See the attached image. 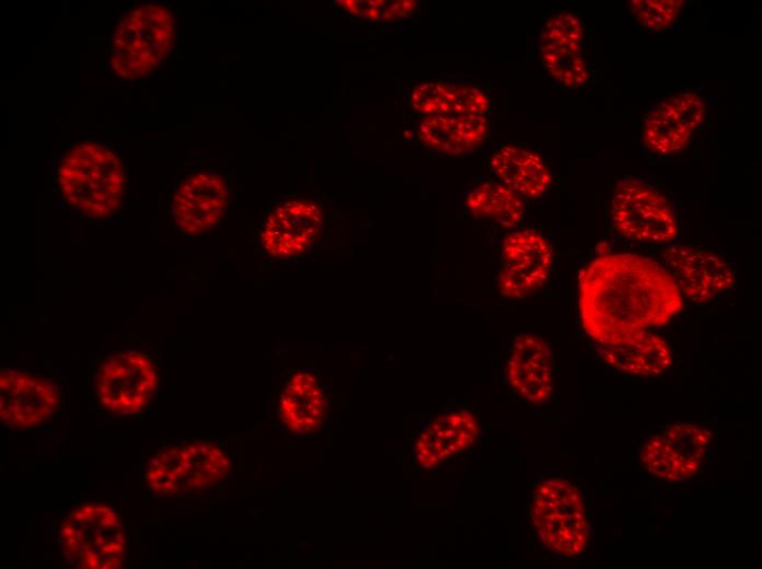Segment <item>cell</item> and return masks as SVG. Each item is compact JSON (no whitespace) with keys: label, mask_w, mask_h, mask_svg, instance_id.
Returning a JSON list of instances; mask_svg holds the SVG:
<instances>
[{"label":"cell","mask_w":762,"mask_h":569,"mask_svg":"<svg viewBox=\"0 0 762 569\" xmlns=\"http://www.w3.org/2000/svg\"><path fill=\"white\" fill-rule=\"evenodd\" d=\"M682 305L683 298L669 271L644 255L603 254L578 274L581 326L598 345L662 326Z\"/></svg>","instance_id":"1"},{"label":"cell","mask_w":762,"mask_h":569,"mask_svg":"<svg viewBox=\"0 0 762 569\" xmlns=\"http://www.w3.org/2000/svg\"><path fill=\"white\" fill-rule=\"evenodd\" d=\"M55 178L62 200L88 219H108L123 205L124 162L106 144L89 140L72 146L61 155Z\"/></svg>","instance_id":"2"},{"label":"cell","mask_w":762,"mask_h":569,"mask_svg":"<svg viewBox=\"0 0 762 569\" xmlns=\"http://www.w3.org/2000/svg\"><path fill=\"white\" fill-rule=\"evenodd\" d=\"M176 48V19L165 4L143 2L127 10L108 37L114 77L135 82L152 77Z\"/></svg>","instance_id":"3"},{"label":"cell","mask_w":762,"mask_h":569,"mask_svg":"<svg viewBox=\"0 0 762 569\" xmlns=\"http://www.w3.org/2000/svg\"><path fill=\"white\" fill-rule=\"evenodd\" d=\"M610 216L616 233L628 241L668 245L680 234V211L673 194L650 175H626L611 190Z\"/></svg>","instance_id":"4"},{"label":"cell","mask_w":762,"mask_h":569,"mask_svg":"<svg viewBox=\"0 0 762 569\" xmlns=\"http://www.w3.org/2000/svg\"><path fill=\"white\" fill-rule=\"evenodd\" d=\"M716 92L705 86H683L655 101L640 124V143L655 158L684 153L713 117Z\"/></svg>","instance_id":"5"},{"label":"cell","mask_w":762,"mask_h":569,"mask_svg":"<svg viewBox=\"0 0 762 569\" xmlns=\"http://www.w3.org/2000/svg\"><path fill=\"white\" fill-rule=\"evenodd\" d=\"M529 514L542 544L562 557L579 556L588 544L589 525L579 489L568 479L550 476L533 487Z\"/></svg>","instance_id":"6"},{"label":"cell","mask_w":762,"mask_h":569,"mask_svg":"<svg viewBox=\"0 0 762 569\" xmlns=\"http://www.w3.org/2000/svg\"><path fill=\"white\" fill-rule=\"evenodd\" d=\"M158 384L153 360L140 351L112 353L101 359L94 373L99 404L118 416L142 411L153 399Z\"/></svg>","instance_id":"7"},{"label":"cell","mask_w":762,"mask_h":569,"mask_svg":"<svg viewBox=\"0 0 762 569\" xmlns=\"http://www.w3.org/2000/svg\"><path fill=\"white\" fill-rule=\"evenodd\" d=\"M554 264L552 239L527 228L507 234L499 251L497 287L505 300H522L539 291L549 280Z\"/></svg>","instance_id":"8"},{"label":"cell","mask_w":762,"mask_h":569,"mask_svg":"<svg viewBox=\"0 0 762 569\" xmlns=\"http://www.w3.org/2000/svg\"><path fill=\"white\" fill-rule=\"evenodd\" d=\"M324 231L325 214L319 202L304 197H287L270 207L258 239L267 257L295 259L314 247Z\"/></svg>","instance_id":"9"},{"label":"cell","mask_w":762,"mask_h":569,"mask_svg":"<svg viewBox=\"0 0 762 569\" xmlns=\"http://www.w3.org/2000/svg\"><path fill=\"white\" fill-rule=\"evenodd\" d=\"M662 262L682 298L697 304L711 302L736 284L731 264L696 245L668 244L662 252Z\"/></svg>","instance_id":"10"},{"label":"cell","mask_w":762,"mask_h":569,"mask_svg":"<svg viewBox=\"0 0 762 569\" xmlns=\"http://www.w3.org/2000/svg\"><path fill=\"white\" fill-rule=\"evenodd\" d=\"M711 440L712 432L704 426L674 421L645 442L639 457L650 474L682 480L698 471Z\"/></svg>","instance_id":"11"},{"label":"cell","mask_w":762,"mask_h":569,"mask_svg":"<svg viewBox=\"0 0 762 569\" xmlns=\"http://www.w3.org/2000/svg\"><path fill=\"white\" fill-rule=\"evenodd\" d=\"M584 38L580 18L569 11L552 15L540 31L541 62L556 85L579 89L591 82L593 74L582 55Z\"/></svg>","instance_id":"12"},{"label":"cell","mask_w":762,"mask_h":569,"mask_svg":"<svg viewBox=\"0 0 762 569\" xmlns=\"http://www.w3.org/2000/svg\"><path fill=\"white\" fill-rule=\"evenodd\" d=\"M230 202L226 177L216 171H198L185 176L172 195L171 212L183 234L196 237L217 227Z\"/></svg>","instance_id":"13"},{"label":"cell","mask_w":762,"mask_h":569,"mask_svg":"<svg viewBox=\"0 0 762 569\" xmlns=\"http://www.w3.org/2000/svg\"><path fill=\"white\" fill-rule=\"evenodd\" d=\"M60 405V394L48 379L12 369L0 374V415L5 423L30 428L48 421Z\"/></svg>","instance_id":"14"},{"label":"cell","mask_w":762,"mask_h":569,"mask_svg":"<svg viewBox=\"0 0 762 569\" xmlns=\"http://www.w3.org/2000/svg\"><path fill=\"white\" fill-rule=\"evenodd\" d=\"M481 433V420L471 408L450 407L422 427L415 460L424 469L435 468L472 448Z\"/></svg>","instance_id":"15"},{"label":"cell","mask_w":762,"mask_h":569,"mask_svg":"<svg viewBox=\"0 0 762 569\" xmlns=\"http://www.w3.org/2000/svg\"><path fill=\"white\" fill-rule=\"evenodd\" d=\"M510 388L526 403L540 405L552 398L554 358L541 336L522 334L513 338L506 364Z\"/></svg>","instance_id":"16"},{"label":"cell","mask_w":762,"mask_h":569,"mask_svg":"<svg viewBox=\"0 0 762 569\" xmlns=\"http://www.w3.org/2000/svg\"><path fill=\"white\" fill-rule=\"evenodd\" d=\"M495 177L524 200L543 198L553 183L545 154L533 144L508 142L495 148L488 158Z\"/></svg>","instance_id":"17"},{"label":"cell","mask_w":762,"mask_h":569,"mask_svg":"<svg viewBox=\"0 0 762 569\" xmlns=\"http://www.w3.org/2000/svg\"><path fill=\"white\" fill-rule=\"evenodd\" d=\"M411 106L425 116H486L489 96L477 85L448 79L416 83L408 94Z\"/></svg>","instance_id":"18"},{"label":"cell","mask_w":762,"mask_h":569,"mask_svg":"<svg viewBox=\"0 0 762 569\" xmlns=\"http://www.w3.org/2000/svg\"><path fill=\"white\" fill-rule=\"evenodd\" d=\"M600 358L615 370L637 375L655 376L672 364L668 342L649 330L627 335L611 344L599 345Z\"/></svg>","instance_id":"19"},{"label":"cell","mask_w":762,"mask_h":569,"mask_svg":"<svg viewBox=\"0 0 762 569\" xmlns=\"http://www.w3.org/2000/svg\"><path fill=\"white\" fill-rule=\"evenodd\" d=\"M486 116H426L417 136L432 151L459 155L474 150L487 137Z\"/></svg>","instance_id":"20"},{"label":"cell","mask_w":762,"mask_h":569,"mask_svg":"<svg viewBox=\"0 0 762 569\" xmlns=\"http://www.w3.org/2000/svg\"><path fill=\"white\" fill-rule=\"evenodd\" d=\"M465 211L477 221L506 229L522 224L526 200L498 179H484L470 188L462 197Z\"/></svg>","instance_id":"21"},{"label":"cell","mask_w":762,"mask_h":569,"mask_svg":"<svg viewBox=\"0 0 762 569\" xmlns=\"http://www.w3.org/2000/svg\"><path fill=\"white\" fill-rule=\"evenodd\" d=\"M684 0H630L628 12L636 25L649 34L676 33L682 25Z\"/></svg>","instance_id":"22"},{"label":"cell","mask_w":762,"mask_h":569,"mask_svg":"<svg viewBox=\"0 0 762 569\" xmlns=\"http://www.w3.org/2000/svg\"><path fill=\"white\" fill-rule=\"evenodd\" d=\"M343 8H345L349 13L365 18L368 20H379L382 18V11L386 4V1H356V0H345L339 2Z\"/></svg>","instance_id":"23"},{"label":"cell","mask_w":762,"mask_h":569,"mask_svg":"<svg viewBox=\"0 0 762 569\" xmlns=\"http://www.w3.org/2000/svg\"><path fill=\"white\" fill-rule=\"evenodd\" d=\"M417 7L416 1H391L388 2L382 11L383 21H395L409 15Z\"/></svg>","instance_id":"24"},{"label":"cell","mask_w":762,"mask_h":569,"mask_svg":"<svg viewBox=\"0 0 762 569\" xmlns=\"http://www.w3.org/2000/svg\"><path fill=\"white\" fill-rule=\"evenodd\" d=\"M320 421H321L320 418H314V417H312V416H310V415H308L307 417H304V418L302 419V422H303L304 425H309V426H314V425H316V423L320 422Z\"/></svg>","instance_id":"25"},{"label":"cell","mask_w":762,"mask_h":569,"mask_svg":"<svg viewBox=\"0 0 762 569\" xmlns=\"http://www.w3.org/2000/svg\"><path fill=\"white\" fill-rule=\"evenodd\" d=\"M303 426H304V423L302 422V420H299V421H297V422H290V423H289V427H290V429H291L292 431H302V430H303Z\"/></svg>","instance_id":"26"},{"label":"cell","mask_w":762,"mask_h":569,"mask_svg":"<svg viewBox=\"0 0 762 569\" xmlns=\"http://www.w3.org/2000/svg\"><path fill=\"white\" fill-rule=\"evenodd\" d=\"M296 414L300 420H302L304 417H307L309 414H307L305 407H300L298 410H296Z\"/></svg>","instance_id":"27"},{"label":"cell","mask_w":762,"mask_h":569,"mask_svg":"<svg viewBox=\"0 0 762 569\" xmlns=\"http://www.w3.org/2000/svg\"><path fill=\"white\" fill-rule=\"evenodd\" d=\"M280 419L282 420V422H284L285 425H289V419H288V417L286 416V414L281 413V414H280Z\"/></svg>","instance_id":"28"},{"label":"cell","mask_w":762,"mask_h":569,"mask_svg":"<svg viewBox=\"0 0 762 569\" xmlns=\"http://www.w3.org/2000/svg\"><path fill=\"white\" fill-rule=\"evenodd\" d=\"M313 429H314L313 426H309V425H304V426H303V430H305V431H310V430H313Z\"/></svg>","instance_id":"29"},{"label":"cell","mask_w":762,"mask_h":569,"mask_svg":"<svg viewBox=\"0 0 762 569\" xmlns=\"http://www.w3.org/2000/svg\"><path fill=\"white\" fill-rule=\"evenodd\" d=\"M280 431H281L282 433H286V430H285L282 427L280 428Z\"/></svg>","instance_id":"30"}]
</instances>
